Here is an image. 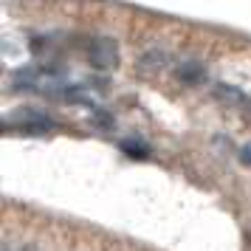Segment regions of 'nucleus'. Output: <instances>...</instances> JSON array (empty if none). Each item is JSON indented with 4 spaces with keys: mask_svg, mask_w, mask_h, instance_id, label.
I'll return each mask as SVG.
<instances>
[{
    "mask_svg": "<svg viewBox=\"0 0 251 251\" xmlns=\"http://www.w3.org/2000/svg\"><path fill=\"white\" fill-rule=\"evenodd\" d=\"M122 150H125L130 158H147L150 155V147L141 138H125V141H122Z\"/></svg>",
    "mask_w": 251,
    "mask_h": 251,
    "instance_id": "39448f33",
    "label": "nucleus"
},
{
    "mask_svg": "<svg viewBox=\"0 0 251 251\" xmlns=\"http://www.w3.org/2000/svg\"><path fill=\"white\" fill-rule=\"evenodd\" d=\"M167 62H170L167 51H161V48H150L147 54L141 57V71H147V74H155V71L167 68Z\"/></svg>",
    "mask_w": 251,
    "mask_h": 251,
    "instance_id": "20e7f679",
    "label": "nucleus"
},
{
    "mask_svg": "<svg viewBox=\"0 0 251 251\" xmlns=\"http://www.w3.org/2000/svg\"><path fill=\"white\" fill-rule=\"evenodd\" d=\"M240 161H243V164H249V167H251V144H246V147L240 150Z\"/></svg>",
    "mask_w": 251,
    "mask_h": 251,
    "instance_id": "6e6552de",
    "label": "nucleus"
},
{
    "mask_svg": "<svg viewBox=\"0 0 251 251\" xmlns=\"http://www.w3.org/2000/svg\"><path fill=\"white\" fill-rule=\"evenodd\" d=\"M175 74H178V79L186 82V85H195V82H203V79H206V68L201 65V62H195V59H186V62H181Z\"/></svg>",
    "mask_w": 251,
    "mask_h": 251,
    "instance_id": "7ed1b4c3",
    "label": "nucleus"
},
{
    "mask_svg": "<svg viewBox=\"0 0 251 251\" xmlns=\"http://www.w3.org/2000/svg\"><path fill=\"white\" fill-rule=\"evenodd\" d=\"M88 59H91L93 68H99V71L116 68V62H119V46H116V40H110V37L93 40V46L88 48Z\"/></svg>",
    "mask_w": 251,
    "mask_h": 251,
    "instance_id": "f03ea898",
    "label": "nucleus"
},
{
    "mask_svg": "<svg viewBox=\"0 0 251 251\" xmlns=\"http://www.w3.org/2000/svg\"><path fill=\"white\" fill-rule=\"evenodd\" d=\"M215 96L220 99V102H228V104H243V91H237V88H231V85H217L215 88Z\"/></svg>",
    "mask_w": 251,
    "mask_h": 251,
    "instance_id": "423d86ee",
    "label": "nucleus"
},
{
    "mask_svg": "<svg viewBox=\"0 0 251 251\" xmlns=\"http://www.w3.org/2000/svg\"><path fill=\"white\" fill-rule=\"evenodd\" d=\"M93 125H99V127H113V116L107 113V110H93Z\"/></svg>",
    "mask_w": 251,
    "mask_h": 251,
    "instance_id": "0eeeda50",
    "label": "nucleus"
},
{
    "mask_svg": "<svg viewBox=\"0 0 251 251\" xmlns=\"http://www.w3.org/2000/svg\"><path fill=\"white\" fill-rule=\"evenodd\" d=\"M6 251H40L37 246H20V249H6Z\"/></svg>",
    "mask_w": 251,
    "mask_h": 251,
    "instance_id": "1a4fd4ad",
    "label": "nucleus"
},
{
    "mask_svg": "<svg viewBox=\"0 0 251 251\" xmlns=\"http://www.w3.org/2000/svg\"><path fill=\"white\" fill-rule=\"evenodd\" d=\"M6 127H9V130L17 127V130H23V133H48V130H54L57 125H54L46 113L34 110V107H23V110H17L14 116L6 119Z\"/></svg>",
    "mask_w": 251,
    "mask_h": 251,
    "instance_id": "f257e3e1",
    "label": "nucleus"
}]
</instances>
